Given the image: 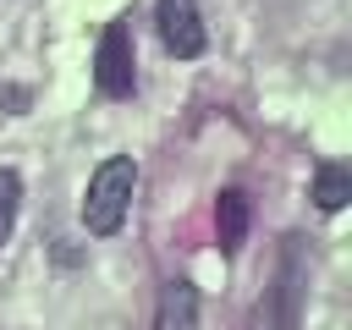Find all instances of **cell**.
<instances>
[{
    "label": "cell",
    "instance_id": "obj_6",
    "mask_svg": "<svg viewBox=\"0 0 352 330\" xmlns=\"http://www.w3.org/2000/svg\"><path fill=\"white\" fill-rule=\"evenodd\" d=\"M248 220H253L248 192H242V187H226L220 204H214V231H220V248H226V253H236V248L248 242Z\"/></svg>",
    "mask_w": 352,
    "mask_h": 330
},
{
    "label": "cell",
    "instance_id": "obj_5",
    "mask_svg": "<svg viewBox=\"0 0 352 330\" xmlns=\"http://www.w3.org/2000/svg\"><path fill=\"white\" fill-rule=\"evenodd\" d=\"M154 330H198V286H192V280H182V275L165 280Z\"/></svg>",
    "mask_w": 352,
    "mask_h": 330
},
{
    "label": "cell",
    "instance_id": "obj_4",
    "mask_svg": "<svg viewBox=\"0 0 352 330\" xmlns=\"http://www.w3.org/2000/svg\"><path fill=\"white\" fill-rule=\"evenodd\" d=\"M154 22H160V38L176 60H192L204 55V22H198V0H154Z\"/></svg>",
    "mask_w": 352,
    "mask_h": 330
},
{
    "label": "cell",
    "instance_id": "obj_2",
    "mask_svg": "<svg viewBox=\"0 0 352 330\" xmlns=\"http://www.w3.org/2000/svg\"><path fill=\"white\" fill-rule=\"evenodd\" d=\"M302 280H308L302 242L286 236V248H280V270H275L270 292H264L258 308H253V330H297V319H302Z\"/></svg>",
    "mask_w": 352,
    "mask_h": 330
},
{
    "label": "cell",
    "instance_id": "obj_7",
    "mask_svg": "<svg viewBox=\"0 0 352 330\" xmlns=\"http://www.w3.org/2000/svg\"><path fill=\"white\" fill-rule=\"evenodd\" d=\"M346 198H352V170L336 165V160H324V165L314 170V204H319L324 214H336V209H346Z\"/></svg>",
    "mask_w": 352,
    "mask_h": 330
},
{
    "label": "cell",
    "instance_id": "obj_8",
    "mask_svg": "<svg viewBox=\"0 0 352 330\" xmlns=\"http://www.w3.org/2000/svg\"><path fill=\"white\" fill-rule=\"evenodd\" d=\"M16 209H22V176L11 165H0V248L11 242L16 231Z\"/></svg>",
    "mask_w": 352,
    "mask_h": 330
},
{
    "label": "cell",
    "instance_id": "obj_1",
    "mask_svg": "<svg viewBox=\"0 0 352 330\" xmlns=\"http://www.w3.org/2000/svg\"><path fill=\"white\" fill-rule=\"evenodd\" d=\"M132 187H138V165H132V154H110V160L88 176L82 226H88L94 236H116V231H121V220H126Z\"/></svg>",
    "mask_w": 352,
    "mask_h": 330
},
{
    "label": "cell",
    "instance_id": "obj_3",
    "mask_svg": "<svg viewBox=\"0 0 352 330\" xmlns=\"http://www.w3.org/2000/svg\"><path fill=\"white\" fill-rule=\"evenodd\" d=\"M94 88L104 99H132L138 88V50H132V33L126 22H110L99 33V50H94Z\"/></svg>",
    "mask_w": 352,
    "mask_h": 330
}]
</instances>
